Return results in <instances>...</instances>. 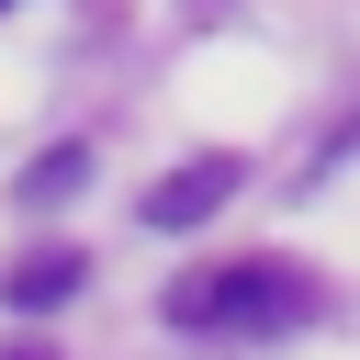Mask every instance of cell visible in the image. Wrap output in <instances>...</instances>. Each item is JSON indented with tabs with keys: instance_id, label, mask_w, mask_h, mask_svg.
Masks as SVG:
<instances>
[{
	"instance_id": "5b68a950",
	"label": "cell",
	"mask_w": 360,
	"mask_h": 360,
	"mask_svg": "<svg viewBox=\"0 0 360 360\" xmlns=\"http://www.w3.org/2000/svg\"><path fill=\"white\" fill-rule=\"evenodd\" d=\"M11 360H45V349H11Z\"/></svg>"
},
{
	"instance_id": "7a4b0ae2",
	"label": "cell",
	"mask_w": 360,
	"mask_h": 360,
	"mask_svg": "<svg viewBox=\"0 0 360 360\" xmlns=\"http://www.w3.org/2000/svg\"><path fill=\"white\" fill-rule=\"evenodd\" d=\"M225 202H236V158H191V169H169V180L146 191V225L180 236V225H202V214H225Z\"/></svg>"
},
{
	"instance_id": "6da1fadb",
	"label": "cell",
	"mask_w": 360,
	"mask_h": 360,
	"mask_svg": "<svg viewBox=\"0 0 360 360\" xmlns=\"http://www.w3.org/2000/svg\"><path fill=\"white\" fill-rule=\"evenodd\" d=\"M304 315H315V281L292 259H214V270L169 281V326H191V338H270Z\"/></svg>"
},
{
	"instance_id": "3957f363",
	"label": "cell",
	"mask_w": 360,
	"mask_h": 360,
	"mask_svg": "<svg viewBox=\"0 0 360 360\" xmlns=\"http://www.w3.org/2000/svg\"><path fill=\"white\" fill-rule=\"evenodd\" d=\"M79 281H90V259H79V248H34V259L11 270V304H22V315H45V304H68Z\"/></svg>"
},
{
	"instance_id": "277c9868",
	"label": "cell",
	"mask_w": 360,
	"mask_h": 360,
	"mask_svg": "<svg viewBox=\"0 0 360 360\" xmlns=\"http://www.w3.org/2000/svg\"><path fill=\"white\" fill-rule=\"evenodd\" d=\"M79 180H90V158H79V146H45V158H34V180H22V191H34V202H68V191H79Z\"/></svg>"
}]
</instances>
